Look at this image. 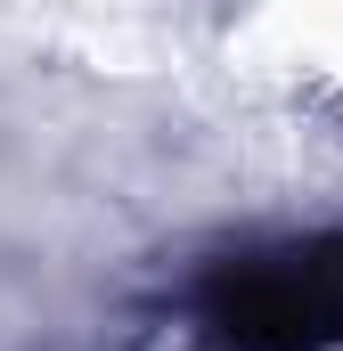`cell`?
Here are the masks:
<instances>
[{"label":"cell","mask_w":343,"mask_h":351,"mask_svg":"<svg viewBox=\"0 0 343 351\" xmlns=\"http://www.w3.org/2000/svg\"><path fill=\"white\" fill-rule=\"evenodd\" d=\"M196 311H204L213 343L229 351H335L343 343V229L221 262L204 278Z\"/></svg>","instance_id":"obj_1"}]
</instances>
